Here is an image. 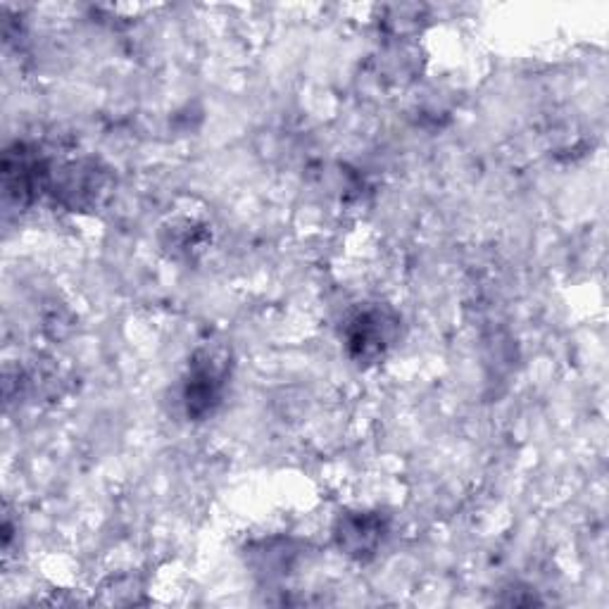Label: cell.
<instances>
[{"label":"cell","instance_id":"cell-1","mask_svg":"<svg viewBox=\"0 0 609 609\" xmlns=\"http://www.w3.org/2000/svg\"><path fill=\"white\" fill-rule=\"evenodd\" d=\"M222 393V374L217 372L215 364H203L193 372L186 388V405L188 414H207L219 403Z\"/></svg>","mask_w":609,"mask_h":609},{"label":"cell","instance_id":"cell-2","mask_svg":"<svg viewBox=\"0 0 609 609\" xmlns=\"http://www.w3.org/2000/svg\"><path fill=\"white\" fill-rule=\"evenodd\" d=\"M338 536H341V543L350 552L362 555V552H372L374 545L381 541V524L376 519L357 514V517H348L343 521Z\"/></svg>","mask_w":609,"mask_h":609},{"label":"cell","instance_id":"cell-3","mask_svg":"<svg viewBox=\"0 0 609 609\" xmlns=\"http://www.w3.org/2000/svg\"><path fill=\"white\" fill-rule=\"evenodd\" d=\"M381 319L379 315H364L355 322L353 331H350V343L357 348V355H374L381 353V348H384L386 334H384V326H379Z\"/></svg>","mask_w":609,"mask_h":609}]
</instances>
